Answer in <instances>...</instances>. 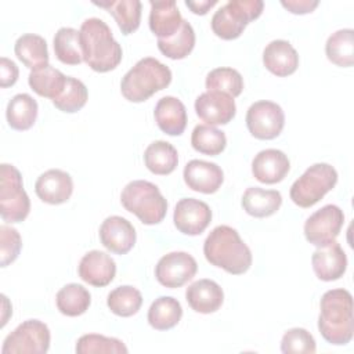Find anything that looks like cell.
<instances>
[{
	"mask_svg": "<svg viewBox=\"0 0 354 354\" xmlns=\"http://www.w3.org/2000/svg\"><path fill=\"white\" fill-rule=\"evenodd\" d=\"M173 221L184 235L202 234L212 221V210L207 203L195 198H183L174 207Z\"/></svg>",
	"mask_w": 354,
	"mask_h": 354,
	"instance_id": "4fadbf2b",
	"label": "cell"
},
{
	"mask_svg": "<svg viewBox=\"0 0 354 354\" xmlns=\"http://www.w3.org/2000/svg\"><path fill=\"white\" fill-rule=\"evenodd\" d=\"M290 169L288 156L275 148L260 151L252 162V173L256 180L264 184H275L285 178Z\"/></svg>",
	"mask_w": 354,
	"mask_h": 354,
	"instance_id": "ffe728a7",
	"label": "cell"
},
{
	"mask_svg": "<svg viewBox=\"0 0 354 354\" xmlns=\"http://www.w3.org/2000/svg\"><path fill=\"white\" fill-rule=\"evenodd\" d=\"M55 57L65 65H79L83 61L80 32L73 28H59L54 36Z\"/></svg>",
	"mask_w": 354,
	"mask_h": 354,
	"instance_id": "e575fe53",
	"label": "cell"
},
{
	"mask_svg": "<svg viewBox=\"0 0 354 354\" xmlns=\"http://www.w3.org/2000/svg\"><path fill=\"white\" fill-rule=\"evenodd\" d=\"M195 46V32L191 24L183 19L180 29L167 39H158L159 51L170 59L185 58Z\"/></svg>",
	"mask_w": 354,
	"mask_h": 354,
	"instance_id": "836d02e7",
	"label": "cell"
},
{
	"mask_svg": "<svg viewBox=\"0 0 354 354\" xmlns=\"http://www.w3.org/2000/svg\"><path fill=\"white\" fill-rule=\"evenodd\" d=\"M217 4V0H199V1H191L187 0L185 6L198 15H205L213 6Z\"/></svg>",
	"mask_w": 354,
	"mask_h": 354,
	"instance_id": "f6af8a7d",
	"label": "cell"
},
{
	"mask_svg": "<svg viewBox=\"0 0 354 354\" xmlns=\"http://www.w3.org/2000/svg\"><path fill=\"white\" fill-rule=\"evenodd\" d=\"M149 29L158 39L171 37L181 26L183 17L174 0L163 1H149Z\"/></svg>",
	"mask_w": 354,
	"mask_h": 354,
	"instance_id": "603a6c76",
	"label": "cell"
},
{
	"mask_svg": "<svg viewBox=\"0 0 354 354\" xmlns=\"http://www.w3.org/2000/svg\"><path fill=\"white\" fill-rule=\"evenodd\" d=\"M50 329L39 319L19 324L3 342L1 354H44L50 348Z\"/></svg>",
	"mask_w": 354,
	"mask_h": 354,
	"instance_id": "9c48e42d",
	"label": "cell"
},
{
	"mask_svg": "<svg viewBox=\"0 0 354 354\" xmlns=\"http://www.w3.org/2000/svg\"><path fill=\"white\" fill-rule=\"evenodd\" d=\"M282 205V195L277 189L249 187L242 196L243 210L253 217H268L277 213Z\"/></svg>",
	"mask_w": 354,
	"mask_h": 354,
	"instance_id": "d4e9b609",
	"label": "cell"
},
{
	"mask_svg": "<svg viewBox=\"0 0 354 354\" xmlns=\"http://www.w3.org/2000/svg\"><path fill=\"white\" fill-rule=\"evenodd\" d=\"M183 177L188 188L202 194L217 192L224 181V173L220 166L199 159H192L185 165Z\"/></svg>",
	"mask_w": 354,
	"mask_h": 354,
	"instance_id": "2e32d148",
	"label": "cell"
},
{
	"mask_svg": "<svg viewBox=\"0 0 354 354\" xmlns=\"http://www.w3.org/2000/svg\"><path fill=\"white\" fill-rule=\"evenodd\" d=\"M133 224L120 216L106 217L100 227V239L105 249L115 254L129 253L136 243Z\"/></svg>",
	"mask_w": 354,
	"mask_h": 354,
	"instance_id": "9a60e30c",
	"label": "cell"
},
{
	"mask_svg": "<svg viewBox=\"0 0 354 354\" xmlns=\"http://www.w3.org/2000/svg\"><path fill=\"white\" fill-rule=\"evenodd\" d=\"M55 303L61 314L66 317H77L88 310L91 296L83 285L68 283L58 290Z\"/></svg>",
	"mask_w": 354,
	"mask_h": 354,
	"instance_id": "d6a6232c",
	"label": "cell"
},
{
	"mask_svg": "<svg viewBox=\"0 0 354 354\" xmlns=\"http://www.w3.org/2000/svg\"><path fill=\"white\" fill-rule=\"evenodd\" d=\"M196 270V260L191 254L187 252H170L159 259L155 267V277L160 285L174 289L191 281Z\"/></svg>",
	"mask_w": 354,
	"mask_h": 354,
	"instance_id": "7c38bea8",
	"label": "cell"
},
{
	"mask_svg": "<svg viewBox=\"0 0 354 354\" xmlns=\"http://www.w3.org/2000/svg\"><path fill=\"white\" fill-rule=\"evenodd\" d=\"M328 59L342 68L353 66L354 64V30L339 29L332 33L325 44Z\"/></svg>",
	"mask_w": 354,
	"mask_h": 354,
	"instance_id": "1f68e13d",
	"label": "cell"
},
{
	"mask_svg": "<svg viewBox=\"0 0 354 354\" xmlns=\"http://www.w3.org/2000/svg\"><path fill=\"white\" fill-rule=\"evenodd\" d=\"M75 350L77 354H126L129 351L122 340L97 333H88L79 337Z\"/></svg>",
	"mask_w": 354,
	"mask_h": 354,
	"instance_id": "ab89813d",
	"label": "cell"
},
{
	"mask_svg": "<svg viewBox=\"0 0 354 354\" xmlns=\"http://www.w3.org/2000/svg\"><path fill=\"white\" fill-rule=\"evenodd\" d=\"M318 330L322 337L335 346L351 342L354 333L353 296L346 289L326 290L319 301Z\"/></svg>",
	"mask_w": 354,
	"mask_h": 354,
	"instance_id": "7a4b0ae2",
	"label": "cell"
},
{
	"mask_svg": "<svg viewBox=\"0 0 354 354\" xmlns=\"http://www.w3.org/2000/svg\"><path fill=\"white\" fill-rule=\"evenodd\" d=\"M283 126L285 113L277 102L257 101L246 112V127L254 138L274 140L281 134Z\"/></svg>",
	"mask_w": 354,
	"mask_h": 354,
	"instance_id": "30bf717a",
	"label": "cell"
},
{
	"mask_svg": "<svg viewBox=\"0 0 354 354\" xmlns=\"http://www.w3.org/2000/svg\"><path fill=\"white\" fill-rule=\"evenodd\" d=\"M0 214L7 223L24 221L30 210V201L24 189L19 170L8 163L0 166Z\"/></svg>",
	"mask_w": 354,
	"mask_h": 354,
	"instance_id": "ba28073f",
	"label": "cell"
},
{
	"mask_svg": "<svg viewBox=\"0 0 354 354\" xmlns=\"http://www.w3.org/2000/svg\"><path fill=\"white\" fill-rule=\"evenodd\" d=\"M35 192L46 203H65L73 192L72 177L59 169H50L39 176L35 184Z\"/></svg>",
	"mask_w": 354,
	"mask_h": 354,
	"instance_id": "d6986e66",
	"label": "cell"
},
{
	"mask_svg": "<svg viewBox=\"0 0 354 354\" xmlns=\"http://www.w3.org/2000/svg\"><path fill=\"white\" fill-rule=\"evenodd\" d=\"M196 115L209 126L227 124L236 113L235 100L220 91H205L195 101Z\"/></svg>",
	"mask_w": 354,
	"mask_h": 354,
	"instance_id": "5bb4252c",
	"label": "cell"
},
{
	"mask_svg": "<svg viewBox=\"0 0 354 354\" xmlns=\"http://www.w3.org/2000/svg\"><path fill=\"white\" fill-rule=\"evenodd\" d=\"M18 75H19V71L17 64L6 57H1L0 58V86L6 88L15 84V82L18 80Z\"/></svg>",
	"mask_w": 354,
	"mask_h": 354,
	"instance_id": "7bdbcfd3",
	"label": "cell"
},
{
	"mask_svg": "<svg viewBox=\"0 0 354 354\" xmlns=\"http://www.w3.org/2000/svg\"><path fill=\"white\" fill-rule=\"evenodd\" d=\"M282 7H285L292 14H308L318 7L317 0H282Z\"/></svg>",
	"mask_w": 354,
	"mask_h": 354,
	"instance_id": "ee69618b",
	"label": "cell"
},
{
	"mask_svg": "<svg viewBox=\"0 0 354 354\" xmlns=\"http://www.w3.org/2000/svg\"><path fill=\"white\" fill-rule=\"evenodd\" d=\"M17 58L29 69H40L48 65V48L46 40L33 33L19 36L14 46Z\"/></svg>",
	"mask_w": 354,
	"mask_h": 354,
	"instance_id": "484cf974",
	"label": "cell"
},
{
	"mask_svg": "<svg viewBox=\"0 0 354 354\" xmlns=\"http://www.w3.org/2000/svg\"><path fill=\"white\" fill-rule=\"evenodd\" d=\"M66 77L68 76H65L61 71L53 68L48 64L40 69L30 71L28 83L37 95L50 98L53 101L62 93Z\"/></svg>",
	"mask_w": 354,
	"mask_h": 354,
	"instance_id": "f546056e",
	"label": "cell"
},
{
	"mask_svg": "<svg viewBox=\"0 0 354 354\" xmlns=\"http://www.w3.org/2000/svg\"><path fill=\"white\" fill-rule=\"evenodd\" d=\"M6 118L8 126L14 130H28L30 129L37 118V102L36 100L26 94L21 93L14 95L7 104Z\"/></svg>",
	"mask_w": 354,
	"mask_h": 354,
	"instance_id": "f1b7e54d",
	"label": "cell"
},
{
	"mask_svg": "<svg viewBox=\"0 0 354 354\" xmlns=\"http://www.w3.org/2000/svg\"><path fill=\"white\" fill-rule=\"evenodd\" d=\"M83 61L95 72L115 69L122 61V47L115 40L111 28L100 18H87L80 26Z\"/></svg>",
	"mask_w": 354,
	"mask_h": 354,
	"instance_id": "3957f363",
	"label": "cell"
},
{
	"mask_svg": "<svg viewBox=\"0 0 354 354\" xmlns=\"http://www.w3.org/2000/svg\"><path fill=\"white\" fill-rule=\"evenodd\" d=\"M315 350V340L304 328H292L282 336L281 351L283 354H314Z\"/></svg>",
	"mask_w": 354,
	"mask_h": 354,
	"instance_id": "60d3db41",
	"label": "cell"
},
{
	"mask_svg": "<svg viewBox=\"0 0 354 354\" xmlns=\"http://www.w3.org/2000/svg\"><path fill=\"white\" fill-rule=\"evenodd\" d=\"M205 84L207 91L225 93L232 98L238 97L243 90L242 75L236 69L224 66L210 71L206 76Z\"/></svg>",
	"mask_w": 354,
	"mask_h": 354,
	"instance_id": "74e56055",
	"label": "cell"
},
{
	"mask_svg": "<svg viewBox=\"0 0 354 354\" xmlns=\"http://www.w3.org/2000/svg\"><path fill=\"white\" fill-rule=\"evenodd\" d=\"M191 145L195 151L216 156L225 149L227 137L224 131L209 124H198L191 134Z\"/></svg>",
	"mask_w": 354,
	"mask_h": 354,
	"instance_id": "8d00e7d4",
	"label": "cell"
},
{
	"mask_svg": "<svg viewBox=\"0 0 354 354\" xmlns=\"http://www.w3.org/2000/svg\"><path fill=\"white\" fill-rule=\"evenodd\" d=\"M337 183V171L328 163L310 166L290 187L289 195L295 205L311 207L319 202Z\"/></svg>",
	"mask_w": 354,
	"mask_h": 354,
	"instance_id": "52a82bcc",
	"label": "cell"
},
{
	"mask_svg": "<svg viewBox=\"0 0 354 354\" xmlns=\"http://www.w3.org/2000/svg\"><path fill=\"white\" fill-rule=\"evenodd\" d=\"M77 272L80 279L86 283L102 288L113 281L116 274V263L105 252L90 250L82 257Z\"/></svg>",
	"mask_w": 354,
	"mask_h": 354,
	"instance_id": "ac0fdd59",
	"label": "cell"
},
{
	"mask_svg": "<svg viewBox=\"0 0 354 354\" xmlns=\"http://www.w3.org/2000/svg\"><path fill=\"white\" fill-rule=\"evenodd\" d=\"M206 260L228 274H245L252 266V252L241 239L238 231L230 225H217L203 243Z\"/></svg>",
	"mask_w": 354,
	"mask_h": 354,
	"instance_id": "6da1fadb",
	"label": "cell"
},
{
	"mask_svg": "<svg viewBox=\"0 0 354 354\" xmlns=\"http://www.w3.org/2000/svg\"><path fill=\"white\" fill-rule=\"evenodd\" d=\"M263 8L261 0H230L213 14L212 30L224 40L236 39L250 21L261 15Z\"/></svg>",
	"mask_w": 354,
	"mask_h": 354,
	"instance_id": "8992f818",
	"label": "cell"
},
{
	"mask_svg": "<svg viewBox=\"0 0 354 354\" xmlns=\"http://www.w3.org/2000/svg\"><path fill=\"white\" fill-rule=\"evenodd\" d=\"M311 264L315 275L325 282L336 281L347 270V256L336 241L318 248L311 256Z\"/></svg>",
	"mask_w": 354,
	"mask_h": 354,
	"instance_id": "e0dca14e",
	"label": "cell"
},
{
	"mask_svg": "<svg viewBox=\"0 0 354 354\" xmlns=\"http://www.w3.org/2000/svg\"><path fill=\"white\" fill-rule=\"evenodd\" d=\"M22 248V239L19 232L10 227H0V264L1 267H7L12 261L17 260Z\"/></svg>",
	"mask_w": 354,
	"mask_h": 354,
	"instance_id": "b9f144b4",
	"label": "cell"
},
{
	"mask_svg": "<svg viewBox=\"0 0 354 354\" xmlns=\"http://www.w3.org/2000/svg\"><path fill=\"white\" fill-rule=\"evenodd\" d=\"M158 127L169 136H180L187 126V111L184 104L171 95L162 97L153 111Z\"/></svg>",
	"mask_w": 354,
	"mask_h": 354,
	"instance_id": "cb8c5ba5",
	"label": "cell"
},
{
	"mask_svg": "<svg viewBox=\"0 0 354 354\" xmlns=\"http://www.w3.org/2000/svg\"><path fill=\"white\" fill-rule=\"evenodd\" d=\"M144 163L147 169L153 174H170L174 171L178 163L177 149L167 141H153L144 151Z\"/></svg>",
	"mask_w": 354,
	"mask_h": 354,
	"instance_id": "4316f807",
	"label": "cell"
},
{
	"mask_svg": "<svg viewBox=\"0 0 354 354\" xmlns=\"http://www.w3.org/2000/svg\"><path fill=\"white\" fill-rule=\"evenodd\" d=\"M87 98L88 93L84 83L79 79L68 76L62 93L55 100H53V104L62 112L73 113L86 105Z\"/></svg>",
	"mask_w": 354,
	"mask_h": 354,
	"instance_id": "f35d334b",
	"label": "cell"
},
{
	"mask_svg": "<svg viewBox=\"0 0 354 354\" xmlns=\"http://www.w3.org/2000/svg\"><path fill=\"white\" fill-rule=\"evenodd\" d=\"M120 202L147 225L160 223L167 212V202L159 188L145 180L130 181L120 194Z\"/></svg>",
	"mask_w": 354,
	"mask_h": 354,
	"instance_id": "5b68a950",
	"label": "cell"
},
{
	"mask_svg": "<svg viewBox=\"0 0 354 354\" xmlns=\"http://www.w3.org/2000/svg\"><path fill=\"white\" fill-rule=\"evenodd\" d=\"M171 82L169 66L152 57H145L126 72L120 82L123 97L131 102H142Z\"/></svg>",
	"mask_w": 354,
	"mask_h": 354,
	"instance_id": "277c9868",
	"label": "cell"
},
{
	"mask_svg": "<svg viewBox=\"0 0 354 354\" xmlns=\"http://www.w3.org/2000/svg\"><path fill=\"white\" fill-rule=\"evenodd\" d=\"M344 223V213L336 205H325L304 223L306 239L317 248L336 241Z\"/></svg>",
	"mask_w": 354,
	"mask_h": 354,
	"instance_id": "8fae6325",
	"label": "cell"
},
{
	"mask_svg": "<svg viewBox=\"0 0 354 354\" xmlns=\"http://www.w3.org/2000/svg\"><path fill=\"white\" fill-rule=\"evenodd\" d=\"M95 6L106 8L115 18L120 32L130 35L138 29L141 21V1L140 0H108L94 1Z\"/></svg>",
	"mask_w": 354,
	"mask_h": 354,
	"instance_id": "83f0119b",
	"label": "cell"
},
{
	"mask_svg": "<svg viewBox=\"0 0 354 354\" xmlns=\"http://www.w3.org/2000/svg\"><path fill=\"white\" fill-rule=\"evenodd\" d=\"M263 64L272 75L285 77L296 72L299 54L295 47L282 39L270 41L263 51Z\"/></svg>",
	"mask_w": 354,
	"mask_h": 354,
	"instance_id": "44dd1931",
	"label": "cell"
},
{
	"mask_svg": "<svg viewBox=\"0 0 354 354\" xmlns=\"http://www.w3.org/2000/svg\"><path fill=\"white\" fill-rule=\"evenodd\" d=\"M142 304L141 292L130 285H122L109 292L106 299L108 308L119 317H131L138 313Z\"/></svg>",
	"mask_w": 354,
	"mask_h": 354,
	"instance_id": "d590c367",
	"label": "cell"
},
{
	"mask_svg": "<svg viewBox=\"0 0 354 354\" xmlns=\"http://www.w3.org/2000/svg\"><path fill=\"white\" fill-rule=\"evenodd\" d=\"M185 300L194 311L210 314L221 307L224 292L217 282L212 279H199L187 288Z\"/></svg>",
	"mask_w": 354,
	"mask_h": 354,
	"instance_id": "7402d4cb",
	"label": "cell"
},
{
	"mask_svg": "<svg viewBox=\"0 0 354 354\" xmlns=\"http://www.w3.org/2000/svg\"><path fill=\"white\" fill-rule=\"evenodd\" d=\"M183 317L180 301L171 296H160L152 301L148 310V322L156 330L174 328Z\"/></svg>",
	"mask_w": 354,
	"mask_h": 354,
	"instance_id": "4dcf8cb0",
	"label": "cell"
}]
</instances>
